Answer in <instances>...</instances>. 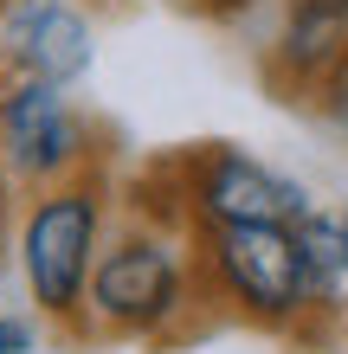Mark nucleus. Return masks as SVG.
Here are the masks:
<instances>
[{
	"instance_id": "1",
	"label": "nucleus",
	"mask_w": 348,
	"mask_h": 354,
	"mask_svg": "<svg viewBox=\"0 0 348 354\" xmlns=\"http://www.w3.org/2000/svg\"><path fill=\"white\" fill-rule=\"evenodd\" d=\"M110 232H116V187L104 168L19 200L13 264H19V283H26V303H33L39 322L65 328V335H84L91 270L104 258Z\"/></svg>"
},
{
	"instance_id": "2",
	"label": "nucleus",
	"mask_w": 348,
	"mask_h": 354,
	"mask_svg": "<svg viewBox=\"0 0 348 354\" xmlns=\"http://www.w3.org/2000/svg\"><path fill=\"white\" fill-rule=\"evenodd\" d=\"M200 297V264L194 239L181 225L155 219H122L104 239V258L91 270L84 297V335L110 342H174L194 322Z\"/></svg>"
},
{
	"instance_id": "3",
	"label": "nucleus",
	"mask_w": 348,
	"mask_h": 354,
	"mask_svg": "<svg viewBox=\"0 0 348 354\" xmlns=\"http://www.w3.org/2000/svg\"><path fill=\"white\" fill-rule=\"evenodd\" d=\"M187 239L207 303H219L252 328H271V335H310L297 225H213V232Z\"/></svg>"
},
{
	"instance_id": "4",
	"label": "nucleus",
	"mask_w": 348,
	"mask_h": 354,
	"mask_svg": "<svg viewBox=\"0 0 348 354\" xmlns=\"http://www.w3.org/2000/svg\"><path fill=\"white\" fill-rule=\"evenodd\" d=\"M174 200L187 232H213V225H297L316 213L310 187L297 174L271 168L264 155L239 149V142H200V149L168 161Z\"/></svg>"
},
{
	"instance_id": "5",
	"label": "nucleus",
	"mask_w": 348,
	"mask_h": 354,
	"mask_svg": "<svg viewBox=\"0 0 348 354\" xmlns=\"http://www.w3.org/2000/svg\"><path fill=\"white\" fill-rule=\"evenodd\" d=\"M97 168V129L65 84L0 77V180L19 200Z\"/></svg>"
},
{
	"instance_id": "6",
	"label": "nucleus",
	"mask_w": 348,
	"mask_h": 354,
	"mask_svg": "<svg viewBox=\"0 0 348 354\" xmlns=\"http://www.w3.org/2000/svg\"><path fill=\"white\" fill-rule=\"evenodd\" d=\"M97 58V26L77 0H7L0 7V77L77 84Z\"/></svg>"
},
{
	"instance_id": "7",
	"label": "nucleus",
	"mask_w": 348,
	"mask_h": 354,
	"mask_svg": "<svg viewBox=\"0 0 348 354\" xmlns=\"http://www.w3.org/2000/svg\"><path fill=\"white\" fill-rule=\"evenodd\" d=\"M342 46H348V0H277V32L264 52V71L277 91L310 97L322 71L342 58Z\"/></svg>"
},
{
	"instance_id": "8",
	"label": "nucleus",
	"mask_w": 348,
	"mask_h": 354,
	"mask_svg": "<svg viewBox=\"0 0 348 354\" xmlns=\"http://www.w3.org/2000/svg\"><path fill=\"white\" fill-rule=\"evenodd\" d=\"M297 252H303V303H310V328L336 322L348 309V252H342V225L336 213H303L297 219Z\"/></svg>"
},
{
	"instance_id": "9",
	"label": "nucleus",
	"mask_w": 348,
	"mask_h": 354,
	"mask_svg": "<svg viewBox=\"0 0 348 354\" xmlns=\"http://www.w3.org/2000/svg\"><path fill=\"white\" fill-rule=\"evenodd\" d=\"M310 103H316V116H322V122H329V129L348 142V46H342L336 65L322 71V84L310 91Z\"/></svg>"
},
{
	"instance_id": "10",
	"label": "nucleus",
	"mask_w": 348,
	"mask_h": 354,
	"mask_svg": "<svg viewBox=\"0 0 348 354\" xmlns=\"http://www.w3.org/2000/svg\"><path fill=\"white\" fill-rule=\"evenodd\" d=\"M33 348H39V316L0 309V354H33Z\"/></svg>"
},
{
	"instance_id": "11",
	"label": "nucleus",
	"mask_w": 348,
	"mask_h": 354,
	"mask_svg": "<svg viewBox=\"0 0 348 354\" xmlns=\"http://www.w3.org/2000/svg\"><path fill=\"white\" fill-rule=\"evenodd\" d=\"M336 225H342V252H348V200L336 206Z\"/></svg>"
},
{
	"instance_id": "12",
	"label": "nucleus",
	"mask_w": 348,
	"mask_h": 354,
	"mask_svg": "<svg viewBox=\"0 0 348 354\" xmlns=\"http://www.w3.org/2000/svg\"><path fill=\"white\" fill-rule=\"evenodd\" d=\"M0 7H7V0H0Z\"/></svg>"
}]
</instances>
